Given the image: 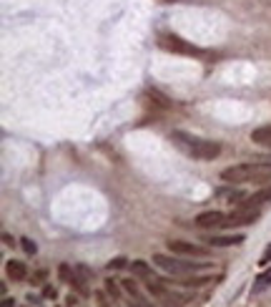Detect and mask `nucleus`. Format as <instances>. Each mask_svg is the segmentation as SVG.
I'll return each instance as SVG.
<instances>
[{
    "mask_svg": "<svg viewBox=\"0 0 271 307\" xmlns=\"http://www.w3.org/2000/svg\"><path fill=\"white\" fill-rule=\"evenodd\" d=\"M171 141L191 159H199V161H211L221 154V144L218 141H211V139H201V136H194L189 131H171Z\"/></svg>",
    "mask_w": 271,
    "mask_h": 307,
    "instance_id": "nucleus-1",
    "label": "nucleus"
},
{
    "mask_svg": "<svg viewBox=\"0 0 271 307\" xmlns=\"http://www.w3.org/2000/svg\"><path fill=\"white\" fill-rule=\"evenodd\" d=\"M221 179L226 184H264L271 181V164H236L221 171Z\"/></svg>",
    "mask_w": 271,
    "mask_h": 307,
    "instance_id": "nucleus-2",
    "label": "nucleus"
},
{
    "mask_svg": "<svg viewBox=\"0 0 271 307\" xmlns=\"http://www.w3.org/2000/svg\"><path fill=\"white\" fill-rule=\"evenodd\" d=\"M153 264L171 272V275H178V277H189V275L208 270V264H203V262H186V259H176V257H168V254H153Z\"/></svg>",
    "mask_w": 271,
    "mask_h": 307,
    "instance_id": "nucleus-3",
    "label": "nucleus"
},
{
    "mask_svg": "<svg viewBox=\"0 0 271 307\" xmlns=\"http://www.w3.org/2000/svg\"><path fill=\"white\" fill-rule=\"evenodd\" d=\"M158 43H161V48H166L171 53H178V56H194V58H203V61L211 58L208 51H203V48L189 43V41H184L181 35H173V33H161Z\"/></svg>",
    "mask_w": 271,
    "mask_h": 307,
    "instance_id": "nucleus-4",
    "label": "nucleus"
},
{
    "mask_svg": "<svg viewBox=\"0 0 271 307\" xmlns=\"http://www.w3.org/2000/svg\"><path fill=\"white\" fill-rule=\"evenodd\" d=\"M148 292L161 302L163 307H184L186 302H189V295H178V292H173L171 287H166L163 285V280H151L148 282Z\"/></svg>",
    "mask_w": 271,
    "mask_h": 307,
    "instance_id": "nucleus-5",
    "label": "nucleus"
},
{
    "mask_svg": "<svg viewBox=\"0 0 271 307\" xmlns=\"http://www.w3.org/2000/svg\"><path fill=\"white\" fill-rule=\"evenodd\" d=\"M196 227L199 229H211V232L229 229V214L226 212H203V214L196 217Z\"/></svg>",
    "mask_w": 271,
    "mask_h": 307,
    "instance_id": "nucleus-6",
    "label": "nucleus"
},
{
    "mask_svg": "<svg viewBox=\"0 0 271 307\" xmlns=\"http://www.w3.org/2000/svg\"><path fill=\"white\" fill-rule=\"evenodd\" d=\"M168 249L173 254H181V257H199V259H206L208 257V249L201 247V244H194V242H181V239H171L168 242Z\"/></svg>",
    "mask_w": 271,
    "mask_h": 307,
    "instance_id": "nucleus-7",
    "label": "nucleus"
},
{
    "mask_svg": "<svg viewBox=\"0 0 271 307\" xmlns=\"http://www.w3.org/2000/svg\"><path fill=\"white\" fill-rule=\"evenodd\" d=\"M206 242L213 244V247H231V244H244L246 237H244V234H216V232H213Z\"/></svg>",
    "mask_w": 271,
    "mask_h": 307,
    "instance_id": "nucleus-8",
    "label": "nucleus"
},
{
    "mask_svg": "<svg viewBox=\"0 0 271 307\" xmlns=\"http://www.w3.org/2000/svg\"><path fill=\"white\" fill-rule=\"evenodd\" d=\"M269 202H271V186H264V189H259V191L249 194L241 204H249V207H259V209H264Z\"/></svg>",
    "mask_w": 271,
    "mask_h": 307,
    "instance_id": "nucleus-9",
    "label": "nucleus"
},
{
    "mask_svg": "<svg viewBox=\"0 0 271 307\" xmlns=\"http://www.w3.org/2000/svg\"><path fill=\"white\" fill-rule=\"evenodd\" d=\"M251 141H254L256 146H261V149H269V151H271V124H266V126H259V129H254V131H251Z\"/></svg>",
    "mask_w": 271,
    "mask_h": 307,
    "instance_id": "nucleus-10",
    "label": "nucleus"
},
{
    "mask_svg": "<svg viewBox=\"0 0 271 307\" xmlns=\"http://www.w3.org/2000/svg\"><path fill=\"white\" fill-rule=\"evenodd\" d=\"M5 275H8L13 282H23V280L28 277V270H25V264H23V262L10 259V262L5 264Z\"/></svg>",
    "mask_w": 271,
    "mask_h": 307,
    "instance_id": "nucleus-11",
    "label": "nucleus"
},
{
    "mask_svg": "<svg viewBox=\"0 0 271 307\" xmlns=\"http://www.w3.org/2000/svg\"><path fill=\"white\" fill-rule=\"evenodd\" d=\"M216 197L229 199V202H239V204H241L249 194H246V191H241V189H218V191H216Z\"/></svg>",
    "mask_w": 271,
    "mask_h": 307,
    "instance_id": "nucleus-12",
    "label": "nucleus"
},
{
    "mask_svg": "<svg viewBox=\"0 0 271 307\" xmlns=\"http://www.w3.org/2000/svg\"><path fill=\"white\" fill-rule=\"evenodd\" d=\"M131 270H133V275H138V277H151V267L143 259H133L131 262Z\"/></svg>",
    "mask_w": 271,
    "mask_h": 307,
    "instance_id": "nucleus-13",
    "label": "nucleus"
},
{
    "mask_svg": "<svg viewBox=\"0 0 271 307\" xmlns=\"http://www.w3.org/2000/svg\"><path fill=\"white\" fill-rule=\"evenodd\" d=\"M271 285V267L269 270H264L259 277H256V285H254V292H261V290H266Z\"/></svg>",
    "mask_w": 271,
    "mask_h": 307,
    "instance_id": "nucleus-14",
    "label": "nucleus"
},
{
    "mask_svg": "<svg viewBox=\"0 0 271 307\" xmlns=\"http://www.w3.org/2000/svg\"><path fill=\"white\" fill-rule=\"evenodd\" d=\"M20 244H23V252H25V254H35V252H38V244H35L30 237H23Z\"/></svg>",
    "mask_w": 271,
    "mask_h": 307,
    "instance_id": "nucleus-15",
    "label": "nucleus"
},
{
    "mask_svg": "<svg viewBox=\"0 0 271 307\" xmlns=\"http://www.w3.org/2000/svg\"><path fill=\"white\" fill-rule=\"evenodd\" d=\"M83 282H85V280H83V277H78V275H73V280H70V282H68V285H73V287H75V290H78V292H80V295H88V287H85V285H83Z\"/></svg>",
    "mask_w": 271,
    "mask_h": 307,
    "instance_id": "nucleus-16",
    "label": "nucleus"
},
{
    "mask_svg": "<svg viewBox=\"0 0 271 307\" xmlns=\"http://www.w3.org/2000/svg\"><path fill=\"white\" fill-rule=\"evenodd\" d=\"M73 275H75V272H70V267H68V264H61V267H58V277H61L63 282H70V280H73Z\"/></svg>",
    "mask_w": 271,
    "mask_h": 307,
    "instance_id": "nucleus-17",
    "label": "nucleus"
},
{
    "mask_svg": "<svg viewBox=\"0 0 271 307\" xmlns=\"http://www.w3.org/2000/svg\"><path fill=\"white\" fill-rule=\"evenodd\" d=\"M128 264V259L126 257H116V259H111L108 262V270H121V267H126Z\"/></svg>",
    "mask_w": 271,
    "mask_h": 307,
    "instance_id": "nucleus-18",
    "label": "nucleus"
},
{
    "mask_svg": "<svg viewBox=\"0 0 271 307\" xmlns=\"http://www.w3.org/2000/svg\"><path fill=\"white\" fill-rule=\"evenodd\" d=\"M106 292H108L113 300H118V297H121V292H118V287L113 285V280H108V282H106Z\"/></svg>",
    "mask_w": 271,
    "mask_h": 307,
    "instance_id": "nucleus-19",
    "label": "nucleus"
},
{
    "mask_svg": "<svg viewBox=\"0 0 271 307\" xmlns=\"http://www.w3.org/2000/svg\"><path fill=\"white\" fill-rule=\"evenodd\" d=\"M123 287H126V292H131L133 297H138V287H136L133 280H123Z\"/></svg>",
    "mask_w": 271,
    "mask_h": 307,
    "instance_id": "nucleus-20",
    "label": "nucleus"
},
{
    "mask_svg": "<svg viewBox=\"0 0 271 307\" xmlns=\"http://www.w3.org/2000/svg\"><path fill=\"white\" fill-rule=\"evenodd\" d=\"M261 264H271V244L266 247V252H264V257H261Z\"/></svg>",
    "mask_w": 271,
    "mask_h": 307,
    "instance_id": "nucleus-21",
    "label": "nucleus"
},
{
    "mask_svg": "<svg viewBox=\"0 0 271 307\" xmlns=\"http://www.w3.org/2000/svg\"><path fill=\"white\" fill-rule=\"evenodd\" d=\"M3 307H15V300H13V297H5V300H3Z\"/></svg>",
    "mask_w": 271,
    "mask_h": 307,
    "instance_id": "nucleus-22",
    "label": "nucleus"
},
{
    "mask_svg": "<svg viewBox=\"0 0 271 307\" xmlns=\"http://www.w3.org/2000/svg\"><path fill=\"white\" fill-rule=\"evenodd\" d=\"M46 297H56V290L53 287H46Z\"/></svg>",
    "mask_w": 271,
    "mask_h": 307,
    "instance_id": "nucleus-23",
    "label": "nucleus"
},
{
    "mask_svg": "<svg viewBox=\"0 0 271 307\" xmlns=\"http://www.w3.org/2000/svg\"><path fill=\"white\" fill-rule=\"evenodd\" d=\"M133 307H146V305H133Z\"/></svg>",
    "mask_w": 271,
    "mask_h": 307,
    "instance_id": "nucleus-24",
    "label": "nucleus"
}]
</instances>
